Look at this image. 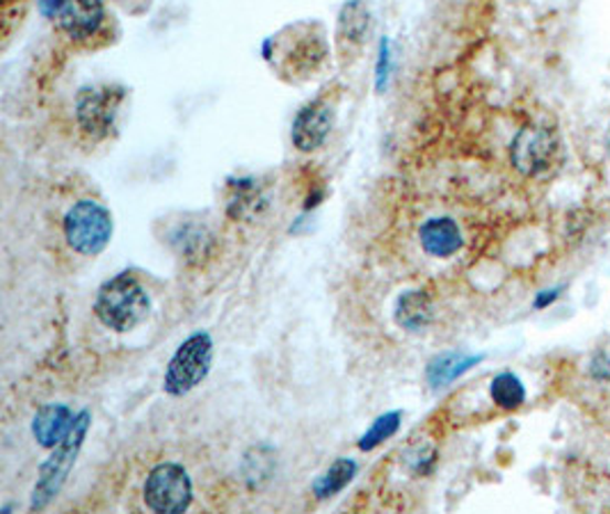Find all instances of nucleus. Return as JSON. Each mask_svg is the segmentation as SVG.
Masks as SVG:
<instances>
[{"label": "nucleus", "instance_id": "nucleus-19", "mask_svg": "<svg viewBox=\"0 0 610 514\" xmlns=\"http://www.w3.org/2000/svg\"><path fill=\"white\" fill-rule=\"evenodd\" d=\"M437 460V453L434 449H423L417 451V455H407V464H410V469L417 473V475H425L432 471V464Z\"/></svg>", "mask_w": 610, "mask_h": 514}, {"label": "nucleus", "instance_id": "nucleus-5", "mask_svg": "<svg viewBox=\"0 0 610 514\" xmlns=\"http://www.w3.org/2000/svg\"><path fill=\"white\" fill-rule=\"evenodd\" d=\"M143 496L154 512L181 514L192 503V480L181 464L162 462L149 471Z\"/></svg>", "mask_w": 610, "mask_h": 514}, {"label": "nucleus", "instance_id": "nucleus-12", "mask_svg": "<svg viewBox=\"0 0 610 514\" xmlns=\"http://www.w3.org/2000/svg\"><path fill=\"white\" fill-rule=\"evenodd\" d=\"M396 323L407 332H421L432 323V302L423 291H407L396 302Z\"/></svg>", "mask_w": 610, "mask_h": 514}, {"label": "nucleus", "instance_id": "nucleus-6", "mask_svg": "<svg viewBox=\"0 0 610 514\" xmlns=\"http://www.w3.org/2000/svg\"><path fill=\"white\" fill-rule=\"evenodd\" d=\"M124 87L115 85H101V87H85L78 92L76 98V119L81 128L101 140L108 137L115 128V119L119 113V106L124 101Z\"/></svg>", "mask_w": 610, "mask_h": 514}, {"label": "nucleus", "instance_id": "nucleus-7", "mask_svg": "<svg viewBox=\"0 0 610 514\" xmlns=\"http://www.w3.org/2000/svg\"><path fill=\"white\" fill-rule=\"evenodd\" d=\"M40 12L72 40H87L104 23L101 0H40Z\"/></svg>", "mask_w": 610, "mask_h": 514}, {"label": "nucleus", "instance_id": "nucleus-13", "mask_svg": "<svg viewBox=\"0 0 610 514\" xmlns=\"http://www.w3.org/2000/svg\"><path fill=\"white\" fill-rule=\"evenodd\" d=\"M483 357H466L462 353H442L437 355L430 364H428V382L439 389V387H449L451 382H455L460 375H464L469 368H473L476 364H481Z\"/></svg>", "mask_w": 610, "mask_h": 514}, {"label": "nucleus", "instance_id": "nucleus-21", "mask_svg": "<svg viewBox=\"0 0 610 514\" xmlns=\"http://www.w3.org/2000/svg\"><path fill=\"white\" fill-rule=\"evenodd\" d=\"M558 291H560V289H556V291H545V293H541V295L535 300V306H537V308L549 306V304L558 297Z\"/></svg>", "mask_w": 610, "mask_h": 514}, {"label": "nucleus", "instance_id": "nucleus-11", "mask_svg": "<svg viewBox=\"0 0 610 514\" xmlns=\"http://www.w3.org/2000/svg\"><path fill=\"white\" fill-rule=\"evenodd\" d=\"M421 245L430 256L449 259L462 248L460 227L451 218H432L421 227Z\"/></svg>", "mask_w": 610, "mask_h": 514}, {"label": "nucleus", "instance_id": "nucleus-20", "mask_svg": "<svg viewBox=\"0 0 610 514\" xmlns=\"http://www.w3.org/2000/svg\"><path fill=\"white\" fill-rule=\"evenodd\" d=\"M387 72H389V42L385 40L380 46V62H378V87L387 83Z\"/></svg>", "mask_w": 610, "mask_h": 514}, {"label": "nucleus", "instance_id": "nucleus-1", "mask_svg": "<svg viewBox=\"0 0 610 514\" xmlns=\"http://www.w3.org/2000/svg\"><path fill=\"white\" fill-rule=\"evenodd\" d=\"M94 314L101 325L126 334L143 325L151 314L149 291L130 272H119L113 280L101 284L94 297Z\"/></svg>", "mask_w": 610, "mask_h": 514}, {"label": "nucleus", "instance_id": "nucleus-8", "mask_svg": "<svg viewBox=\"0 0 610 514\" xmlns=\"http://www.w3.org/2000/svg\"><path fill=\"white\" fill-rule=\"evenodd\" d=\"M513 165L526 177H539L549 171L560 156L558 137L549 128H524L515 137L513 149Z\"/></svg>", "mask_w": 610, "mask_h": 514}, {"label": "nucleus", "instance_id": "nucleus-9", "mask_svg": "<svg viewBox=\"0 0 610 514\" xmlns=\"http://www.w3.org/2000/svg\"><path fill=\"white\" fill-rule=\"evenodd\" d=\"M332 126H334V111L329 103L314 101L295 115L291 140L304 154L316 151L327 140Z\"/></svg>", "mask_w": 610, "mask_h": 514}, {"label": "nucleus", "instance_id": "nucleus-15", "mask_svg": "<svg viewBox=\"0 0 610 514\" xmlns=\"http://www.w3.org/2000/svg\"><path fill=\"white\" fill-rule=\"evenodd\" d=\"M490 396L501 409L513 411V409H519L524 405L526 389H524V385H522V380L517 375L501 373V375L494 377L492 385H490Z\"/></svg>", "mask_w": 610, "mask_h": 514}, {"label": "nucleus", "instance_id": "nucleus-2", "mask_svg": "<svg viewBox=\"0 0 610 514\" xmlns=\"http://www.w3.org/2000/svg\"><path fill=\"white\" fill-rule=\"evenodd\" d=\"M90 426H92L90 411L87 409L78 411L72 432L66 434V439L62 443H57L55 449H51V455L40 466L38 483H35V490H32V499H30V510H35V512L44 510L60 494V490L64 487L66 478H70V473L81 455Z\"/></svg>", "mask_w": 610, "mask_h": 514}, {"label": "nucleus", "instance_id": "nucleus-4", "mask_svg": "<svg viewBox=\"0 0 610 514\" xmlns=\"http://www.w3.org/2000/svg\"><path fill=\"white\" fill-rule=\"evenodd\" d=\"M64 238L70 248L83 256L104 252L113 238V218L94 199H81L64 216Z\"/></svg>", "mask_w": 610, "mask_h": 514}, {"label": "nucleus", "instance_id": "nucleus-10", "mask_svg": "<svg viewBox=\"0 0 610 514\" xmlns=\"http://www.w3.org/2000/svg\"><path fill=\"white\" fill-rule=\"evenodd\" d=\"M76 417L78 415H74L72 407H66L62 402H49L38 411L35 419H32V437L38 439L42 449L51 451L72 432Z\"/></svg>", "mask_w": 610, "mask_h": 514}, {"label": "nucleus", "instance_id": "nucleus-3", "mask_svg": "<svg viewBox=\"0 0 610 514\" xmlns=\"http://www.w3.org/2000/svg\"><path fill=\"white\" fill-rule=\"evenodd\" d=\"M213 366V338L209 332L190 334L165 370L162 387L169 396L181 398L207 380Z\"/></svg>", "mask_w": 610, "mask_h": 514}, {"label": "nucleus", "instance_id": "nucleus-18", "mask_svg": "<svg viewBox=\"0 0 610 514\" xmlns=\"http://www.w3.org/2000/svg\"><path fill=\"white\" fill-rule=\"evenodd\" d=\"M338 25H341V34L346 40H350V42H361L364 40V34L368 32V12L359 3V0H353L350 6L344 8L341 21H338Z\"/></svg>", "mask_w": 610, "mask_h": 514}, {"label": "nucleus", "instance_id": "nucleus-16", "mask_svg": "<svg viewBox=\"0 0 610 514\" xmlns=\"http://www.w3.org/2000/svg\"><path fill=\"white\" fill-rule=\"evenodd\" d=\"M233 197L229 201V213L233 218H252L259 213V206H263V197L252 179L233 181Z\"/></svg>", "mask_w": 610, "mask_h": 514}, {"label": "nucleus", "instance_id": "nucleus-14", "mask_svg": "<svg viewBox=\"0 0 610 514\" xmlns=\"http://www.w3.org/2000/svg\"><path fill=\"white\" fill-rule=\"evenodd\" d=\"M355 475H357V462L350 458H338L314 483V496L318 501L334 499L353 483Z\"/></svg>", "mask_w": 610, "mask_h": 514}, {"label": "nucleus", "instance_id": "nucleus-17", "mask_svg": "<svg viewBox=\"0 0 610 514\" xmlns=\"http://www.w3.org/2000/svg\"><path fill=\"white\" fill-rule=\"evenodd\" d=\"M400 419H402L400 411H387V415H382L380 419L372 421V426L359 439V451H364V453L376 451L380 443H385L387 439H391L398 432Z\"/></svg>", "mask_w": 610, "mask_h": 514}]
</instances>
